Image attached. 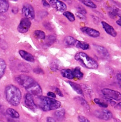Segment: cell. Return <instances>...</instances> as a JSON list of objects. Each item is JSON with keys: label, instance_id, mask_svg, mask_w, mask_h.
I'll list each match as a JSON object with an SVG mask.
<instances>
[{"label": "cell", "instance_id": "9c48e42d", "mask_svg": "<svg viewBox=\"0 0 121 122\" xmlns=\"http://www.w3.org/2000/svg\"><path fill=\"white\" fill-rule=\"evenodd\" d=\"M26 90L32 95H34L37 97L41 96L42 94V90L41 87L36 81H35L30 87Z\"/></svg>", "mask_w": 121, "mask_h": 122}, {"label": "cell", "instance_id": "cb8c5ba5", "mask_svg": "<svg viewBox=\"0 0 121 122\" xmlns=\"http://www.w3.org/2000/svg\"><path fill=\"white\" fill-rule=\"evenodd\" d=\"M76 40H76L73 37H72V36H67L65 39V42L68 45L72 46L75 45Z\"/></svg>", "mask_w": 121, "mask_h": 122}, {"label": "cell", "instance_id": "8fae6325", "mask_svg": "<svg viewBox=\"0 0 121 122\" xmlns=\"http://www.w3.org/2000/svg\"><path fill=\"white\" fill-rule=\"evenodd\" d=\"M93 46L97 53L101 58L107 59L110 57V54L107 50L104 47L98 45H93Z\"/></svg>", "mask_w": 121, "mask_h": 122}, {"label": "cell", "instance_id": "1f68e13d", "mask_svg": "<svg viewBox=\"0 0 121 122\" xmlns=\"http://www.w3.org/2000/svg\"><path fill=\"white\" fill-rule=\"evenodd\" d=\"M77 9L78 10V12H79V13H81L83 15H85L87 13V11H86V9H85L82 5H79L77 6Z\"/></svg>", "mask_w": 121, "mask_h": 122}, {"label": "cell", "instance_id": "ee69618b", "mask_svg": "<svg viewBox=\"0 0 121 122\" xmlns=\"http://www.w3.org/2000/svg\"><path fill=\"white\" fill-rule=\"evenodd\" d=\"M118 107V109H121V103H119L116 106V107Z\"/></svg>", "mask_w": 121, "mask_h": 122}, {"label": "cell", "instance_id": "7c38bea8", "mask_svg": "<svg viewBox=\"0 0 121 122\" xmlns=\"http://www.w3.org/2000/svg\"><path fill=\"white\" fill-rule=\"evenodd\" d=\"M49 3L53 7L60 12H65L67 9L66 5L63 2L57 0H50Z\"/></svg>", "mask_w": 121, "mask_h": 122}, {"label": "cell", "instance_id": "f35d334b", "mask_svg": "<svg viewBox=\"0 0 121 122\" xmlns=\"http://www.w3.org/2000/svg\"><path fill=\"white\" fill-rule=\"evenodd\" d=\"M106 100L107 101L108 103H110L112 106H115L116 105V103L111 99H109V98H106Z\"/></svg>", "mask_w": 121, "mask_h": 122}, {"label": "cell", "instance_id": "74e56055", "mask_svg": "<svg viewBox=\"0 0 121 122\" xmlns=\"http://www.w3.org/2000/svg\"><path fill=\"white\" fill-rule=\"evenodd\" d=\"M55 91H56V93H57V94H58L59 96H60V97H63V96H64L62 92H61V91H60L59 88H56Z\"/></svg>", "mask_w": 121, "mask_h": 122}, {"label": "cell", "instance_id": "ffe728a7", "mask_svg": "<svg viewBox=\"0 0 121 122\" xmlns=\"http://www.w3.org/2000/svg\"><path fill=\"white\" fill-rule=\"evenodd\" d=\"M6 69V64L5 61L0 58V79L4 76Z\"/></svg>", "mask_w": 121, "mask_h": 122}, {"label": "cell", "instance_id": "4316f807", "mask_svg": "<svg viewBox=\"0 0 121 122\" xmlns=\"http://www.w3.org/2000/svg\"><path fill=\"white\" fill-rule=\"evenodd\" d=\"M108 15L109 16H110V17L112 18H114L115 17H116V16H118L119 17H120V18H121V13H120V10L117 8H114L112 11L109 12L108 13Z\"/></svg>", "mask_w": 121, "mask_h": 122}, {"label": "cell", "instance_id": "d4e9b609", "mask_svg": "<svg viewBox=\"0 0 121 122\" xmlns=\"http://www.w3.org/2000/svg\"><path fill=\"white\" fill-rule=\"evenodd\" d=\"M56 41V37L53 35H49L47 36L45 41L46 45L47 46H50L51 44L54 43Z\"/></svg>", "mask_w": 121, "mask_h": 122}, {"label": "cell", "instance_id": "7a4b0ae2", "mask_svg": "<svg viewBox=\"0 0 121 122\" xmlns=\"http://www.w3.org/2000/svg\"><path fill=\"white\" fill-rule=\"evenodd\" d=\"M5 95L7 101L12 106H18L21 100L20 90L13 85H9L5 89Z\"/></svg>", "mask_w": 121, "mask_h": 122}, {"label": "cell", "instance_id": "83f0119b", "mask_svg": "<svg viewBox=\"0 0 121 122\" xmlns=\"http://www.w3.org/2000/svg\"><path fill=\"white\" fill-rule=\"evenodd\" d=\"M63 15L71 22L74 21L75 20V17L74 15L69 11L64 12Z\"/></svg>", "mask_w": 121, "mask_h": 122}, {"label": "cell", "instance_id": "836d02e7", "mask_svg": "<svg viewBox=\"0 0 121 122\" xmlns=\"http://www.w3.org/2000/svg\"><path fill=\"white\" fill-rule=\"evenodd\" d=\"M78 120L79 122H90L87 118L83 116H79L78 117Z\"/></svg>", "mask_w": 121, "mask_h": 122}, {"label": "cell", "instance_id": "8992f818", "mask_svg": "<svg viewBox=\"0 0 121 122\" xmlns=\"http://www.w3.org/2000/svg\"><path fill=\"white\" fill-rule=\"evenodd\" d=\"M22 14L28 20L33 19L35 17V12L33 7L29 4L26 3L23 6Z\"/></svg>", "mask_w": 121, "mask_h": 122}, {"label": "cell", "instance_id": "4fadbf2b", "mask_svg": "<svg viewBox=\"0 0 121 122\" xmlns=\"http://www.w3.org/2000/svg\"><path fill=\"white\" fill-rule=\"evenodd\" d=\"M80 30L83 33L92 38H98L100 36V33L98 31L91 27H82L80 28Z\"/></svg>", "mask_w": 121, "mask_h": 122}, {"label": "cell", "instance_id": "2e32d148", "mask_svg": "<svg viewBox=\"0 0 121 122\" xmlns=\"http://www.w3.org/2000/svg\"><path fill=\"white\" fill-rule=\"evenodd\" d=\"M67 82L70 85V86L72 87V88L77 93L81 95H84L82 89L79 84L72 81H67Z\"/></svg>", "mask_w": 121, "mask_h": 122}, {"label": "cell", "instance_id": "d590c367", "mask_svg": "<svg viewBox=\"0 0 121 122\" xmlns=\"http://www.w3.org/2000/svg\"><path fill=\"white\" fill-rule=\"evenodd\" d=\"M76 15H77V16L79 19H80V20H85L86 19V18L85 16V15H83V14H81V13H79V12H77V13H76Z\"/></svg>", "mask_w": 121, "mask_h": 122}, {"label": "cell", "instance_id": "d6986e66", "mask_svg": "<svg viewBox=\"0 0 121 122\" xmlns=\"http://www.w3.org/2000/svg\"><path fill=\"white\" fill-rule=\"evenodd\" d=\"M9 3L5 0H0V13L6 12L9 8Z\"/></svg>", "mask_w": 121, "mask_h": 122}, {"label": "cell", "instance_id": "52a82bcc", "mask_svg": "<svg viewBox=\"0 0 121 122\" xmlns=\"http://www.w3.org/2000/svg\"><path fill=\"white\" fill-rule=\"evenodd\" d=\"M32 22L30 20L23 18L22 19L18 27V30L19 33H25L28 32L31 26Z\"/></svg>", "mask_w": 121, "mask_h": 122}, {"label": "cell", "instance_id": "d6a6232c", "mask_svg": "<svg viewBox=\"0 0 121 122\" xmlns=\"http://www.w3.org/2000/svg\"><path fill=\"white\" fill-rule=\"evenodd\" d=\"M59 66L58 63H57V62L54 61L53 63H52V64H51V69L53 71H56L57 70H58L59 68Z\"/></svg>", "mask_w": 121, "mask_h": 122}, {"label": "cell", "instance_id": "60d3db41", "mask_svg": "<svg viewBox=\"0 0 121 122\" xmlns=\"http://www.w3.org/2000/svg\"><path fill=\"white\" fill-rule=\"evenodd\" d=\"M42 3L43 4V6L45 7H49L50 6V5L49 4V3H48V2L46 1H42Z\"/></svg>", "mask_w": 121, "mask_h": 122}, {"label": "cell", "instance_id": "b9f144b4", "mask_svg": "<svg viewBox=\"0 0 121 122\" xmlns=\"http://www.w3.org/2000/svg\"><path fill=\"white\" fill-rule=\"evenodd\" d=\"M117 80H118V82L119 83V86H120V87H121V74H118L117 75Z\"/></svg>", "mask_w": 121, "mask_h": 122}, {"label": "cell", "instance_id": "ab89813d", "mask_svg": "<svg viewBox=\"0 0 121 122\" xmlns=\"http://www.w3.org/2000/svg\"><path fill=\"white\" fill-rule=\"evenodd\" d=\"M47 122H56V120L53 117H48L47 118Z\"/></svg>", "mask_w": 121, "mask_h": 122}, {"label": "cell", "instance_id": "7bdbcfd3", "mask_svg": "<svg viewBox=\"0 0 121 122\" xmlns=\"http://www.w3.org/2000/svg\"><path fill=\"white\" fill-rule=\"evenodd\" d=\"M116 23L118 24V25L120 26H121V18H120L119 20H117L116 21Z\"/></svg>", "mask_w": 121, "mask_h": 122}, {"label": "cell", "instance_id": "277c9868", "mask_svg": "<svg viewBox=\"0 0 121 122\" xmlns=\"http://www.w3.org/2000/svg\"><path fill=\"white\" fill-rule=\"evenodd\" d=\"M15 80L20 86L24 88L25 90L30 87L35 81L32 77L24 75L17 76Z\"/></svg>", "mask_w": 121, "mask_h": 122}, {"label": "cell", "instance_id": "f6af8a7d", "mask_svg": "<svg viewBox=\"0 0 121 122\" xmlns=\"http://www.w3.org/2000/svg\"><path fill=\"white\" fill-rule=\"evenodd\" d=\"M115 122H120V121L119 120H118V119H115Z\"/></svg>", "mask_w": 121, "mask_h": 122}, {"label": "cell", "instance_id": "603a6c76", "mask_svg": "<svg viewBox=\"0 0 121 122\" xmlns=\"http://www.w3.org/2000/svg\"><path fill=\"white\" fill-rule=\"evenodd\" d=\"M65 111L64 108L59 109V110L56 111L54 112V116L56 118H57L58 120L62 119L63 118L65 115Z\"/></svg>", "mask_w": 121, "mask_h": 122}, {"label": "cell", "instance_id": "e0dca14e", "mask_svg": "<svg viewBox=\"0 0 121 122\" xmlns=\"http://www.w3.org/2000/svg\"><path fill=\"white\" fill-rule=\"evenodd\" d=\"M60 74L63 77L69 79H73L74 78L73 71L70 69H63L60 71Z\"/></svg>", "mask_w": 121, "mask_h": 122}, {"label": "cell", "instance_id": "5b68a950", "mask_svg": "<svg viewBox=\"0 0 121 122\" xmlns=\"http://www.w3.org/2000/svg\"><path fill=\"white\" fill-rule=\"evenodd\" d=\"M101 92L106 98L116 101H119L121 99V93L116 91L110 89H104Z\"/></svg>", "mask_w": 121, "mask_h": 122}, {"label": "cell", "instance_id": "e575fe53", "mask_svg": "<svg viewBox=\"0 0 121 122\" xmlns=\"http://www.w3.org/2000/svg\"><path fill=\"white\" fill-rule=\"evenodd\" d=\"M33 72H34L36 74H44L43 70L39 67L35 68L33 70Z\"/></svg>", "mask_w": 121, "mask_h": 122}, {"label": "cell", "instance_id": "f546056e", "mask_svg": "<svg viewBox=\"0 0 121 122\" xmlns=\"http://www.w3.org/2000/svg\"><path fill=\"white\" fill-rule=\"evenodd\" d=\"M94 102L95 104L98 105L99 106H100L101 107L106 108L108 107V105L106 102L102 101L99 98H95L94 99Z\"/></svg>", "mask_w": 121, "mask_h": 122}, {"label": "cell", "instance_id": "8d00e7d4", "mask_svg": "<svg viewBox=\"0 0 121 122\" xmlns=\"http://www.w3.org/2000/svg\"><path fill=\"white\" fill-rule=\"evenodd\" d=\"M47 95L48 96V97H50V98H51L54 99V98H56V94L51 92H47Z\"/></svg>", "mask_w": 121, "mask_h": 122}, {"label": "cell", "instance_id": "6da1fadb", "mask_svg": "<svg viewBox=\"0 0 121 122\" xmlns=\"http://www.w3.org/2000/svg\"><path fill=\"white\" fill-rule=\"evenodd\" d=\"M37 98L38 106L44 112L55 110L61 107L60 102L55 99L42 95L38 96Z\"/></svg>", "mask_w": 121, "mask_h": 122}, {"label": "cell", "instance_id": "4dcf8cb0", "mask_svg": "<svg viewBox=\"0 0 121 122\" xmlns=\"http://www.w3.org/2000/svg\"><path fill=\"white\" fill-rule=\"evenodd\" d=\"M78 99L79 100V101L80 102L81 105L84 107L85 108H86L88 110H89L90 109V106L89 105V104H88L87 102L84 99H83L82 97H78Z\"/></svg>", "mask_w": 121, "mask_h": 122}, {"label": "cell", "instance_id": "ba28073f", "mask_svg": "<svg viewBox=\"0 0 121 122\" xmlns=\"http://www.w3.org/2000/svg\"><path fill=\"white\" fill-rule=\"evenodd\" d=\"M94 114L98 118L106 121L111 120L113 117L112 112L108 109H101L96 111Z\"/></svg>", "mask_w": 121, "mask_h": 122}, {"label": "cell", "instance_id": "9a60e30c", "mask_svg": "<svg viewBox=\"0 0 121 122\" xmlns=\"http://www.w3.org/2000/svg\"><path fill=\"white\" fill-rule=\"evenodd\" d=\"M19 53L20 56L27 61L33 62L35 61V58L33 55L25 50H20L19 51Z\"/></svg>", "mask_w": 121, "mask_h": 122}, {"label": "cell", "instance_id": "44dd1931", "mask_svg": "<svg viewBox=\"0 0 121 122\" xmlns=\"http://www.w3.org/2000/svg\"><path fill=\"white\" fill-rule=\"evenodd\" d=\"M7 114L13 118H19V114L14 109L12 108H9L6 111Z\"/></svg>", "mask_w": 121, "mask_h": 122}, {"label": "cell", "instance_id": "484cf974", "mask_svg": "<svg viewBox=\"0 0 121 122\" xmlns=\"http://www.w3.org/2000/svg\"><path fill=\"white\" fill-rule=\"evenodd\" d=\"M34 36L35 38L41 40H45L46 38V34L41 30H36L34 32Z\"/></svg>", "mask_w": 121, "mask_h": 122}, {"label": "cell", "instance_id": "7402d4cb", "mask_svg": "<svg viewBox=\"0 0 121 122\" xmlns=\"http://www.w3.org/2000/svg\"><path fill=\"white\" fill-rule=\"evenodd\" d=\"M73 71V74L74 76V78L76 77L78 79H80L83 77V74L81 71L80 68L79 67L75 68Z\"/></svg>", "mask_w": 121, "mask_h": 122}, {"label": "cell", "instance_id": "f1b7e54d", "mask_svg": "<svg viewBox=\"0 0 121 122\" xmlns=\"http://www.w3.org/2000/svg\"><path fill=\"white\" fill-rule=\"evenodd\" d=\"M81 2L85 5L92 8H96L97 7L96 5L91 1H88V0H85V1H83V0H82V1H81Z\"/></svg>", "mask_w": 121, "mask_h": 122}, {"label": "cell", "instance_id": "ac0fdd59", "mask_svg": "<svg viewBox=\"0 0 121 122\" xmlns=\"http://www.w3.org/2000/svg\"><path fill=\"white\" fill-rule=\"evenodd\" d=\"M74 46L83 50H86L90 48V45L88 43L86 42L79 41L78 40H76Z\"/></svg>", "mask_w": 121, "mask_h": 122}, {"label": "cell", "instance_id": "30bf717a", "mask_svg": "<svg viewBox=\"0 0 121 122\" xmlns=\"http://www.w3.org/2000/svg\"><path fill=\"white\" fill-rule=\"evenodd\" d=\"M24 103L25 106L31 110L35 111L37 109V106L34 101L33 95L28 93L24 97Z\"/></svg>", "mask_w": 121, "mask_h": 122}, {"label": "cell", "instance_id": "5bb4252c", "mask_svg": "<svg viewBox=\"0 0 121 122\" xmlns=\"http://www.w3.org/2000/svg\"><path fill=\"white\" fill-rule=\"evenodd\" d=\"M101 24L103 29L107 34L110 35V36H113V37H116L117 36V33L115 30L110 24L105 21H102Z\"/></svg>", "mask_w": 121, "mask_h": 122}, {"label": "cell", "instance_id": "3957f363", "mask_svg": "<svg viewBox=\"0 0 121 122\" xmlns=\"http://www.w3.org/2000/svg\"><path fill=\"white\" fill-rule=\"evenodd\" d=\"M75 59L82 66L89 69H97L98 64L96 61L87 54L83 52H79L76 54Z\"/></svg>", "mask_w": 121, "mask_h": 122}]
</instances>
